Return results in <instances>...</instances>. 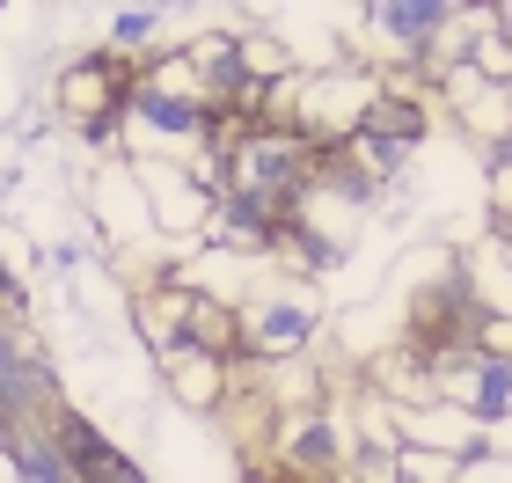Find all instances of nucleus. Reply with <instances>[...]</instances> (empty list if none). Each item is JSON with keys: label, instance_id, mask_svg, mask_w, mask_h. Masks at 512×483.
I'll return each instance as SVG.
<instances>
[{"label": "nucleus", "instance_id": "f257e3e1", "mask_svg": "<svg viewBox=\"0 0 512 483\" xmlns=\"http://www.w3.org/2000/svg\"><path fill=\"white\" fill-rule=\"evenodd\" d=\"M322 330H330L322 293H308L300 279H278V271H264L235 301V359L242 366H293L322 344Z\"/></svg>", "mask_w": 512, "mask_h": 483}, {"label": "nucleus", "instance_id": "f03ea898", "mask_svg": "<svg viewBox=\"0 0 512 483\" xmlns=\"http://www.w3.org/2000/svg\"><path fill=\"white\" fill-rule=\"evenodd\" d=\"M132 140H147V154H169V161H191L205 147V125H213V103L198 96L191 66H183V52L169 44L161 59L139 66L132 81V110H125Z\"/></svg>", "mask_w": 512, "mask_h": 483}, {"label": "nucleus", "instance_id": "7ed1b4c3", "mask_svg": "<svg viewBox=\"0 0 512 483\" xmlns=\"http://www.w3.org/2000/svg\"><path fill=\"white\" fill-rule=\"evenodd\" d=\"M132 176L147 191V213H154V235H205L227 198V169L220 161H169V154H132Z\"/></svg>", "mask_w": 512, "mask_h": 483}, {"label": "nucleus", "instance_id": "20e7f679", "mask_svg": "<svg viewBox=\"0 0 512 483\" xmlns=\"http://www.w3.org/2000/svg\"><path fill=\"white\" fill-rule=\"evenodd\" d=\"M447 22L454 0H366L352 8V52L381 59V74H425Z\"/></svg>", "mask_w": 512, "mask_h": 483}, {"label": "nucleus", "instance_id": "39448f33", "mask_svg": "<svg viewBox=\"0 0 512 483\" xmlns=\"http://www.w3.org/2000/svg\"><path fill=\"white\" fill-rule=\"evenodd\" d=\"M271 469H286L293 483H352V425L330 403L315 410H286L271 432Z\"/></svg>", "mask_w": 512, "mask_h": 483}, {"label": "nucleus", "instance_id": "423d86ee", "mask_svg": "<svg viewBox=\"0 0 512 483\" xmlns=\"http://www.w3.org/2000/svg\"><path fill=\"white\" fill-rule=\"evenodd\" d=\"M88 205H96V227H103V242L118 249V257H132L139 235H154V213H147V191H139L132 161H96Z\"/></svg>", "mask_w": 512, "mask_h": 483}, {"label": "nucleus", "instance_id": "0eeeda50", "mask_svg": "<svg viewBox=\"0 0 512 483\" xmlns=\"http://www.w3.org/2000/svg\"><path fill=\"white\" fill-rule=\"evenodd\" d=\"M161 374H169V396H176L183 410L220 418V410H227V388H235V359H220V352H169V359H161Z\"/></svg>", "mask_w": 512, "mask_h": 483}, {"label": "nucleus", "instance_id": "6e6552de", "mask_svg": "<svg viewBox=\"0 0 512 483\" xmlns=\"http://www.w3.org/2000/svg\"><path fill=\"white\" fill-rule=\"evenodd\" d=\"M169 8H118L110 15V37H103V52H118V59H132V66H147V59H161L169 44H161V30H169Z\"/></svg>", "mask_w": 512, "mask_h": 483}, {"label": "nucleus", "instance_id": "1a4fd4ad", "mask_svg": "<svg viewBox=\"0 0 512 483\" xmlns=\"http://www.w3.org/2000/svg\"><path fill=\"white\" fill-rule=\"evenodd\" d=\"M461 469L469 462H454V454H439V447H410L395 454V483H461Z\"/></svg>", "mask_w": 512, "mask_h": 483}, {"label": "nucleus", "instance_id": "9d476101", "mask_svg": "<svg viewBox=\"0 0 512 483\" xmlns=\"http://www.w3.org/2000/svg\"><path fill=\"white\" fill-rule=\"evenodd\" d=\"M483 161H491V191H483L491 198V235H512V140L491 147Z\"/></svg>", "mask_w": 512, "mask_h": 483}, {"label": "nucleus", "instance_id": "9b49d317", "mask_svg": "<svg viewBox=\"0 0 512 483\" xmlns=\"http://www.w3.org/2000/svg\"><path fill=\"white\" fill-rule=\"evenodd\" d=\"M498 30L512 37V0H498Z\"/></svg>", "mask_w": 512, "mask_h": 483}]
</instances>
